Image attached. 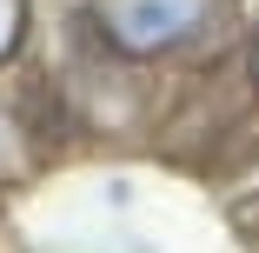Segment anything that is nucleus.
Masks as SVG:
<instances>
[{"label": "nucleus", "instance_id": "nucleus-3", "mask_svg": "<svg viewBox=\"0 0 259 253\" xmlns=\"http://www.w3.org/2000/svg\"><path fill=\"white\" fill-rule=\"evenodd\" d=\"M0 173H7V133H0Z\"/></svg>", "mask_w": 259, "mask_h": 253}, {"label": "nucleus", "instance_id": "nucleus-2", "mask_svg": "<svg viewBox=\"0 0 259 253\" xmlns=\"http://www.w3.org/2000/svg\"><path fill=\"white\" fill-rule=\"evenodd\" d=\"M20 27H27V20H20V0H0V60L20 47Z\"/></svg>", "mask_w": 259, "mask_h": 253}, {"label": "nucleus", "instance_id": "nucleus-4", "mask_svg": "<svg viewBox=\"0 0 259 253\" xmlns=\"http://www.w3.org/2000/svg\"><path fill=\"white\" fill-rule=\"evenodd\" d=\"M252 74H259V47H252Z\"/></svg>", "mask_w": 259, "mask_h": 253}, {"label": "nucleus", "instance_id": "nucleus-1", "mask_svg": "<svg viewBox=\"0 0 259 253\" xmlns=\"http://www.w3.org/2000/svg\"><path fill=\"white\" fill-rule=\"evenodd\" d=\"M199 20H206V0H113L107 7V33L120 54H166Z\"/></svg>", "mask_w": 259, "mask_h": 253}]
</instances>
